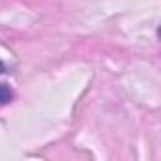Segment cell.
<instances>
[{
  "instance_id": "cell-2",
  "label": "cell",
  "mask_w": 161,
  "mask_h": 161,
  "mask_svg": "<svg viewBox=\"0 0 161 161\" xmlns=\"http://www.w3.org/2000/svg\"><path fill=\"white\" fill-rule=\"evenodd\" d=\"M6 70H8V68H6V64H4V63H2V61H0V74H4V72H6Z\"/></svg>"
},
{
  "instance_id": "cell-1",
  "label": "cell",
  "mask_w": 161,
  "mask_h": 161,
  "mask_svg": "<svg viewBox=\"0 0 161 161\" xmlns=\"http://www.w3.org/2000/svg\"><path fill=\"white\" fill-rule=\"evenodd\" d=\"M14 99V91L8 84H0V104H6Z\"/></svg>"
}]
</instances>
